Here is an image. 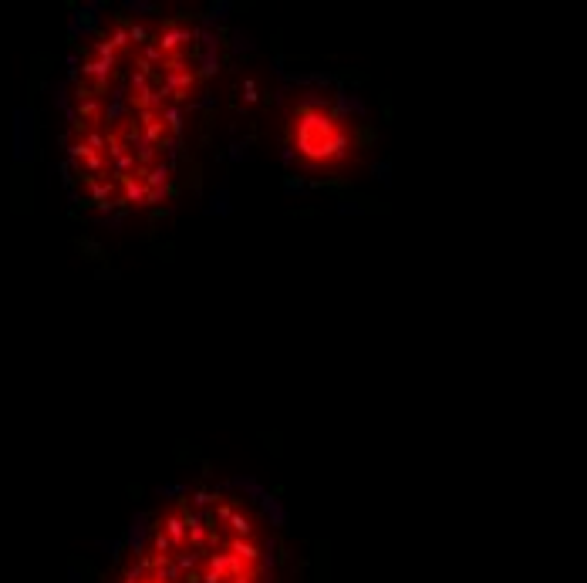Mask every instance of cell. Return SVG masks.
Segmentation results:
<instances>
[{"label":"cell","mask_w":587,"mask_h":583,"mask_svg":"<svg viewBox=\"0 0 587 583\" xmlns=\"http://www.w3.org/2000/svg\"><path fill=\"white\" fill-rule=\"evenodd\" d=\"M196 37L179 24L128 21L81 64L68 155L91 199L149 206L162 196L196 102Z\"/></svg>","instance_id":"6da1fadb"},{"label":"cell","mask_w":587,"mask_h":583,"mask_svg":"<svg viewBox=\"0 0 587 583\" xmlns=\"http://www.w3.org/2000/svg\"><path fill=\"white\" fill-rule=\"evenodd\" d=\"M294 152L314 169H338L351 159V132L328 105H301L290 118Z\"/></svg>","instance_id":"3957f363"},{"label":"cell","mask_w":587,"mask_h":583,"mask_svg":"<svg viewBox=\"0 0 587 583\" xmlns=\"http://www.w3.org/2000/svg\"><path fill=\"white\" fill-rule=\"evenodd\" d=\"M115 583H267V536L240 499L196 492L155 519Z\"/></svg>","instance_id":"7a4b0ae2"}]
</instances>
